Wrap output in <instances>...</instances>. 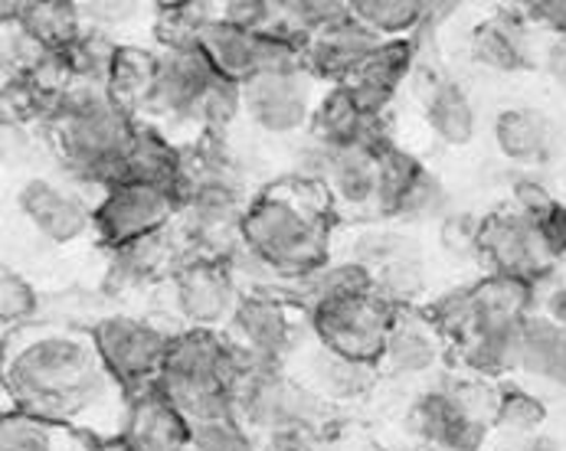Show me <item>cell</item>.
<instances>
[{
    "label": "cell",
    "instance_id": "484cf974",
    "mask_svg": "<svg viewBox=\"0 0 566 451\" xmlns=\"http://www.w3.org/2000/svg\"><path fill=\"white\" fill-rule=\"evenodd\" d=\"M534 382H544L557 392H566V331L554 327L541 314H531L524 324V347H521V367Z\"/></svg>",
    "mask_w": 566,
    "mask_h": 451
},
{
    "label": "cell",
    "instance_id": "9c48e42d",
    "mask_svg": "<svg viewBox=\"0 0 566 451\" xmlns=\"http://www.w3.org/2000/svg\"><path fill=\"white\" fill-rule=\"evenodd\" d=\"M243 295L230 259H180L170 272V307L180 331H227Z\"/></svg>",
    "mask_w": 566,
    "mask_h": 451
},
{
    "label": "cell",
    "instance_id": "ac0fdd59",
    "mask_svg": "<svg viewBox=\"0 0 566 451\" xmlns=\"http://www.w3.org/2000/svg\"><path fill=\"white\" fill-rule=\"evenodd\" d=\"M491 135L497 154L524 170H541L554 164V157L560 154V128L544 108H531V105L504 108L497 112Z\"/></svg>",
    "mask_w": 566,
    "mask_h": 451
},
{
    "label": "cell",
    "instance_id": "30bf717a",
    "mask_svg": "<svg viewBox=\"0 0 566 451\" xmlns=\"http://www.w3.org/2000/svg\"><path fill=\"white\" fill-rule=\"evenodd\" d=\"M220 75L197 43H164L151 63V82L142 98V112L164 125H193L197 105Z\"/></svg>",
    "mask_w": 566,
    "mask_h": 451
},
{
    "label": "cell",
    "instance_id": "4fadbf2b",
    "mask_svg": "<svg viewBox=\"0 0 566 451\" xmlns=\"http://www.w3.org/2000/svg\"><path fill=\"white\" fill-rule=\"evenodd\" d=\"M475 252L491 262V275H507V279L527 282L534 289L557 265V252L551 249L544 226L517 213L514 207L497 210L482 220Z\"/></svg>",
    "mask_w": 566,
    "mask_h": 451
},
{
    "label": "cell",
    "instance_id": "e0dca14e",
    "mask_svg": "<svg viewBox=\"0 0 566 451\" xmlns=\"http://www.w3.org/2000/svg\"><path fill=\"white\" fill-rule=\"evenodd\" d=\"M380 150H334L322 187L327 190V200H331V207H334L337 213L360 217V220L380 213V200H384Z\"/></svg>",
    "mask_w": 566,
    "mask_h": 451
},
{
    "label": "cell",
    "instance_id": "8fae6325",
    "mask_svg": "<svg viewBox=\"0 0 566 451\" xmlns=\"http://www.w3.org/2000/svg\"><path fill=\"white\" fill-rule=\"evenodd\" d=\"M177 213H180V200L174 190L135 183V180H122L102 190L98 200L92 203L95 235L108 249H122L148 235L167 232L177 220Z\"/></svg>",
    "mask_w": 566,
    "mask_h": 451
},
{
    "label": "cell",
    "instance_id": "3957f363",
    "mask_svg": "<svg viewBox=\"0 0 566 451\" xmlns=\"http://www.w3.org/2000/svg\"><path fill=\"white\" fill-rule=\"evenodd\" d=\"M138 125L142 122H135L132 108L122 105L108 85L88 82L66 88L46 115L50 141L66 174L76 183H92L98 190L125 180V160Z\"/></svg>",
    "mask_w": 566,
    "mask_h": 451
},
{
    "label": "cell",
    "instance_id": "b9f144b4",
    "mask_svg": "<svg viewBox=\"0 0 566 451\" xmlns=\"http://www.w3.org/2000/svg\"><path fill=\"white\" fill-rule=\"evenodd\" d=\"M180 451H203V449H200V445H197V442L190 439V442H187V445H184V449H180Z\"/></svg>",
    "mask_w": 566,
    "mask_h": 451
},
{
    "label": "cell",
    "instance_id": "cb8c5ba5",
    "mask_svg": "<svg viewBox=\"0 0 566 451\" xmlns=\"http://www.w3.org/2000/svg\"><path fill=\"white\" fill-rule=\"evenodd\" d=\"M426 125L429 132L449 145L465 148L479 135V108L469 88L459 78H436L426 92Z\"/></svg>",
    "mask_w": 566,
    "mask_h": 451
},
{
    "label": "cell",
    "instance_id": "6da1fadb",
    "mask_svg": "<svg viewBox=\"0 0 566 451\" xmlns=\"http://www.w3.org/2000/svg\"><path fill=\"white\" fill-rule=\"evenodd\" d=\"M7 409L66 422L95 442L122 439L132 396L105 370L92 331L30 324L3 337Z\"/></svg>",
    "mask_w": 566,
    "mask_h": 451
},
{
    "label": "cell",
    "instance_id": "44dd1931",
    "mask_svg": "<svg viewBox=\"0 0 566 451\" xmlns=\"http://www.w3.org/2000/svg\"><path fill=\"white\" fill-rule=\"evenodd\" d=\"M384 46L380 36H374L367 27H360L350 13L337 27L324 30L312 40L305 53V70L324 85H340L357 73L377 50Z\"/></svg>",
    "mask_w": 566,
    "mask_h": 451
},
{
    "label": "cell",
    "instance_id": "603a6c76",
    "mask_svg": "<svg viewBox=\"0 0 566 451\" xmlns=\"http://www.w3.org/2000/svg\"><path fill=\"white\" fill-rule=\"evenodd\" d=\"M122 439L132 451H180L193 439V432L161 389H148L132 396Z\"/></svg>",
    "mask_w": 566,
    "mask_h": 451
},
{
    "label": "cell",
    "instance_id": "ffe728a7",
    "mask_svg": "<svg viewBox=\"0 0 566 451\" xmlns=\"http://www.w3.org/2000/svg\"><path fill=\"white\" fill-rule=\"evenodd\" d=\"M446 347L449 340L442 337V331L436 327L429 314L400 311L394 317V327L380 357V374L400 376V379L436 374L446 357Z\"/></svg>",
    "mask_w": 566,
    "mask_h": 451
},
{
    "label": "cell",
    "instance_id": "7402d4cb",
    "mask_svg": "<svg viewBox=\"0 0 566 451\" xmlns=\"http://www.w3.org/2000/svg\"><path fill=\"white\" fill-rule=\"evenodd\" d=\"M312 138L337 150L350 148H387L390 141L384 138V122L367 118L350 92L344 85H324L322 102L312 118Z\"/></svg>",
    "mask_w": 566,
    "mask_h": 451
},
{
    "label": "cell",
    "instance_id": "4316f807",
    "mask_svg": "<svg viewBox=\"0 0 566 451\" xmlns=\"http://www.w3.org/2000/svg\"><path fill=\"white\" fill-rule=\"evenodd\" d=\"M347 7L350 17L384 43L412 40V33L426 27V17L436 13L432 3H416V0H354Z\"/></svg>",
    "mask_w": 566,
    "mask_h": 451
},
{
    "label": "cell",
    "instance_id": "8992f818",
    "mask_svg": "<svg viewBox=\"0 0 566 451\" xmlns=\"http://www.w3.org/2000/svg\"><path fill=\"white\" fill-rule=\"evenodd\" d=\"M88 331L95 337L105 370L115 376V382L128 396L155 389L174 331L135 314H102Z\"/></svg>",
    "mask_w": 566,
    "mask_h": 451
},
{
    "label": "cell",
    "instance_id": "7a4b0ae2",
    "mask_svg": "<svg viewBox=\"0 0 566 451\" xmlns=\"http://www.w3.org/2000/svg\"><path fill=\"white\" fill-rule=\"evenodd\" d=\"M331 200L322 183L279 180L259 190L243 213L230 269L249 292L289 295L295 282L331 262Z\"/></svg>",
    "mask_w": 566,
    "mask_h": 451
},
{
    "label": "cell",
    "instance_id": "5bb4252c",
    "mask_svg": "<svg viewBox=\"0 0 566 451\" xmlns=\"http://www.w3.org/2000/svg\"><path fill=\"white\" fill-rule=\"evenodd\" d=\"M380 174H384V200H380L384 217L422 223L449 213L446 183L412 154H406L397 145H387L380 150Z\"/></svg>",
    "mask_w": 566,
    "mask_h": 451
},
{
    "label": "cell",
    "instance_id": "52a82bcc",
    "mask_svg": "<svg viewBox=\"0 0 566 451\" xmlns=\"http://www.w3.org/2000/svg\"><path fill=\"white\" fill-rule=\"evenodd\" d=\"M400 311L390 307L387 301L374 295H354V298L322 301L305 311L308 317V334L340 357L377 364L384 357L394 317Z\"/></svg>",
    "mask_w": 566,
    "mask_h": 451
},
{
    "label": "cell",
    "instance_id": "ba28073f",
    "mask_svg": "<svg viewBox=\"0 0 566 451\" xmlns=\"http://www.w3.org/2000/svg\"><path fill=\"white\" fill-rule=\"evenodd\" d=\"M227 337L252 360V367H285L308 337V317L285 295L245 292Z\"/></svg>",
    "mask_w": 566,
    "mask_h": 451
},
{
    "label": "cell",
    "instance_id": "7c38bea8",
    "mask_svg": "<svg viewBox=\"0 0 566 451\" xmlns=\"http://www.w3.org/2000/svg\"><path fill=\"white\" fill-rule=\"evenodd\" d=\"M322 92L305 66L265 70L243 82V115L265 135H295L312 128Z\"/></svg>",
    "mask_w": 566,
    "mask_h": 451
},
{
    "label": "cell",
    "instance_id": "4dcf8cb0",
    "mask_svg": "<svg viewBox=\"0 0 566 451\" xmlns=\"http://www.w3.org/2000/svg\"><path fill=\"white\" fill-rule=\"evenodd\" d=\"M36 314H40V292L33 289V282H27L23 275L3 269V275H0V317H3V327H10V324H13V331L30 327Z\"/></svg>",
    "mask_w": 566,
    "mask_h": 451
},
{
    "label": "cell",
    "instance_id": "e575fe53",
    "mask_svg": "<svg viewBox=\"0 0 566 451\" xmlns=\"http://www.w3.org/2000/svg\"><path fill=\"white\" fill-rule=\"evenodd\" d=\"M521 17L531 30L551 33V40H566V0L521 3Z\"/></svg>",
    "mask_w": 566,
    "mask_h": 451
},
{
    "label": "cell",
    "instance_id": "f1b7e54d",
    "mask_svg": "<svg viewBox=\"0 0 566 451\" xmlns=\"http://www.w3.org/2000/svg\"><path fill=\"white\" fill-rule=\"evenodd\" d=\"M419 255L412 235H406L400 229H390V226H377V229H360L354 239H350V252L344 259H354L360 265H367L374 275L384 272L387 265L394 262H403V259H412Z\"/></svg>",
    "mask_w": 566,
    "mask_h": 451
},
{
    "label": "cell",
    "instance_id": "8d00e7d4",
    "mask_svg": "<svg viewBox=\"0 0 566 451\" xmlns=\"http://www.w3.org/2000/svg\"><path fill=\"white\" fill-rule=\"evenodd\" d=\"M537 314L551 321L554 327L566 331V285H554L537 298Z\"/></svg>",
    "mask_w": 566,
    "mask_h": 451
},
{
    "label": "cell",
    "instance_id": "f35d334b",
    "mask_svg": "<svg viewBox=\"0 0 566 451\" xmlns=\"http://www.w3.org/2000/svg\"><path fill=\"white\" fill-rule=\"evenodd\" d=\"M544 70L554 75V82L566 92V40H547L544 46Z\"/></svg>",
    "mask_w": 566,
    "mask_h": 451
},
{
    "label": "cell",
    "instance_id": "9a60e30c",
    "mask_svg": "<svg viewBox=\"0 0 566 451\" xmlns=\"http://www.w3.org/2000/svg\"><path fill=\"white\" fill-rule=\"evenodd\" d=\"M17 210L36 229L40 239L66 245L85 232H95L92 203L70 183H56L50 177H27L17 187Z\"/></svg>",
    "mask_w": 566,
    "mask_h": 451
},
{
    "label": "cell",
    "instance_id": "d590c367",
    "mask_svg": "<svg viewBox=\"0 0 566 451\" xmlns=\"http://www.w3.org/2000/svg\"><path fill=\"white\" fill-rule=\"evenodd\" d=\"M322 429L295 426V429H279L259 439V451H324Z\"/></svg>",
    "mask_w": 566,
    "mask_h": 451
},
{
    "label": "cell",
    "instance_id": "d6986e66",
    "mask_svg": "<svg viewBox=\"0 0 566 451\" xmlns=\"http://www.w3.org/2000/svg\"><path fill=\"white\" fill-rule=\"evenodd\" d=\"M469 56L488 73L514 75L537 66L534 30L524 23L521 7H497V17L475 27L469 40Z\"/></svg>",
    "mask_w": 566,
    "mask_h": 451
},
{
    "label": "cell",
    "instance_id": "ab89813d",
    "mask_svg": "<svg viewBox=\"0 0 566 451\" xmlns=\"http://www.w3.org/2000/svg\"><path fill=\"white\" fill-rule=\"evenodd\" d=\"M514 451H564V439L544 426V429H537V432H531L524 439H514Z\"/></svg>",
    "mask_w": 566,
    "mask_h": 451
},
{
    "label": "cell",
    "instance_id": "2e32d148",
    "mask_svg": "<svg viewBox=\"0 0 566 451\" xmlns=\"http://www.w3.org/2000/svg\"><path fill=\"white\" fill-rule=\"evenodd\" d=\"M289 364H302V370H289V374L295 376L305 389H312L327 406L354 402V399L367 396L374 389V382L384 376L377 364H364V360L340 357V354L322 347L312 334L302 340V347L292 354Z\"/></svg>",
    "mask_w": 566,
    "mask_h": 451
},
{
    "label": "cell",
    "instance_id": "60d3db41",
    "mask_svg": "<svg viewBox=\"0 0 566 451\" xmlns=\"http://www.w3.org/2000/svg\"><path fill=\"white\" fill-rule=\"evenodd\" d=\"M92 451H132L125 445V439H108V442H95Z\"/></svg>",
    "mask_w": 566,
    "mask_h": 451
},
{
    "label": "cell",
    "instance_id": "5b68a950",
    "mask_svg": "<svg viewBox=\"0 0 566 451\" xmlns=\"http://www.w3.org/2000/svg\"><path fill=\"white\" fill-rule=\"evenodd\" d=\"M327 409L285 367H252L233 386V416L255 439L295 426L322 429Z\"/></svg>",
    "mask_w": 566,
    "mask_h": 451
},
{
    "label": "cell",
    "instance_id": "f546056e",
    "mask_svg": "<svg viewBox=\"0 0 566 451\" xmlns=\"http://www.w3.org/2000/svg\"><path fill=\"white\" fill-rule=\"evenodd\" d=\"M240 115H243V85L240 82H230V78H217L210 85V92L203 95V102L197 105L193 128L203 132V135H220Z\"/></svg>",
    "mask_w": 566,
    "mask_h": 451
},
{
    "label": "cell",
    "instance_id": "83f0119b",
    "mask_svg": "<svg viewBox=\"0 0 566 451\" xmlns=\"http://www.w3.org/2000/svg\"><path fill=\"white\" fill-rule=\"evenodd\" d=\"M544 426H547V402L534 389H524V386H501L497 389L491 429H497L511 439H524Z\"/></svg>",
    "mask_w": 566,
    "mask_h": 451
},
{
    "label": "cell",
    "instance_id": "836d02e7",
    "mask_svg": "<svg viewBox=\"0 0 566 451\" xmlns=\"http://www.w3.org/2000/svg\"><path fill=\"white\" fill-rule=\"evenodd\" d=\"M511 200H514V210L517 213H524V217H531V220H544L560 200L544 187V180H537V177H517L514 183H511Z\"/></svg>",
    "mask_w": 566,
    "mask_h": 451
},
{
    "label": "cell",
    "instance_id": "d4e9b609",
    "mask_svg": "<svg viewBox=\"0 0 566 451\" xmlns=\"http://www.w3.org/2000/svg\"><path fill=\"white\" fill-rule=\"evenodd\" d=\"M92 445L95 439L66 422H53L20 409H3L0 451H92Z\"/></svg>",
    "mask_w": 566,
    "mask_h": 451
},
{
    "label": "cell",
    "instance_id": "d6a6232c",
    "mask_svg": "<svg viewBox=\"0 0 566 451\" xmlns=\"http://www.w3.org/2000/svg\"><path fill=\"white\" fill-rule=\"evenodd\" d=\"M193 442L203 451H259V439L245 429L237 416L197 426Z\"/></svg>",
    "mask_w": 566,
    "mask_h": 451
},
{
    "label": "cell",
    "instance_id": "74e56055",
    "mask_svg": "<svg viewBox=\"0 0 566 451\" xmlns=\"http://www.w3.org/2000/svg\"><path fill=\"white\" fill-rule=\"evenodd\" d=\"M544 235H547V242H551V249L557 252V259H564L566 255V203H557L544 220Z\"/></svg>",
    "mask_w": 566,
    "mask_h": 451
},
{
    "label": "cell",
    "instance_id": "1f68e13d",
    "mask_svg": "<svg viewBox=\"0 0 566 451\" xmlns=\"http://www.w3.org/2000/svg\"><path fill=\"white\" fill-rule=\"evenodd\" d=\"M217 17L245 33H269L282 23V3H275V0H227V3H217Z\"/></svg>",
    "mask_w": 566,
    "mask_h": 451
},
{
    "label": "cell",
    "instance_id": "277c9868",
    "mask_svg": "<svg viewBox=\"0 0 566 451\" xmlns=\"http://www.w3.org/2000/svg\"><path fill=\"white\" fill-rule=\"evenodd\" d=\"M485 389L452 382L426 386L409 409V429L439 451H485L497 396V389Z\"/></svg>",
    "mask_w": 566,
    "mask_h": 451
}]
</instances>
